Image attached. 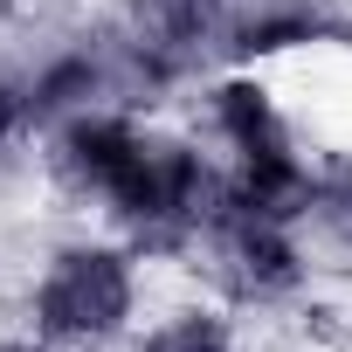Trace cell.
<instances>
[{
  "label": "cell",
  "instance_id": "obj_1",
  "mask_svg": "<svg viewBox=\"0 0 352 352\" xmlns=\"http://www.w3.org/2000/svg\"><path fill=\"white\" fill-rule=\"evenodd\" d=\"M145 304V256L124 235H76L56 242L21 297V324H35L63 352H104L138 331Z\"/></svg>",
  "mask_w": 352,
  "mask_h": 352
},
{
  "label": "cell",
  "instance_id": "obj_2",
  "mask_svg": "<svg viewBox=\"0 0 352 352\" xmlns=\"http://www.w3.org/2000/svg\"><path fill=\"white\" fill-rule=\"evenodd\" d=\"M194 270H208V290L228 297L235 311H283L318 276L311 235L297 221H270V214H221L201 235Z\"/></svg>",
  "mask_w": 352,
  "mask_h": 352
},
{
  "label": "cell",
  "instance_id": "obj_3",
  "mask_svg": "<svg viewBox=\"0 0 352 352\" xmlns=\"http://www.w3.org/2000/svg\"><path fill=\"white\" fill-rule=\"evenodd\" d=\"M145 145V118L124 104H90L63 124L42 131V166L56 194H69L76 208H111V194L124 187V173Z\"/></svg>",
  "mask_w": 352,
  "mask_h": 352
},
{
  "label": "cell",
  "instance_id": "obj_4",
  "mask_svg": "<svg viewBox=\"0 0 352 352\" xmlns=\"http://www.w3.org/2000/svg\"><path fill=\"white\" fill-rule=\"evenodd\" d=\"M201 131H208L221 166H256V159L304 152V131L283 111L270 69H242V63H228L221 76L201 83Z\"/></svg>",
  "mask_w": 352,
  "mask_h": 352
},
{
  "label": "cell",
  "instance_id": "obj_5",
  "mask_svg": "<svg viewBox=\"0 0 352 352\" xmlns=\"http://www.w3.org/2000/svg\"><path fill=\"white\" fill-rule=\"evenodd\" d=\"M124 352H242V324L228 297H173L152 318H138V331L124 338Z\"/></svg>",
  "mask_w": 352,
  "mask_h": 352
},
{
  "label": "cell",
  "instance_id": "obj_6",
  "mask_svg": "<svg viewBox=\"0 0 352 352\" xmlns=\"http://www.w3.org/2000/svg\"><path fill=\"white\" fill-rule=\"evenodd\" d=\"M14 138H28V104H21V76L0 63V152Z\"/></svg>",
  "mask_w": 352,
  "mask_h": 352
},
{
  "label": "cell",
  "instance_id": "obj_7",
  "mask_svg": "<svg viewBox=\"0 0 352 352\" xmlns=\"http://www.w3.org/2000/svg\"><path fill=\"white\" fill-rule=\"evenodd\" d=\"M0 352H63V345H49L35 324H21V331H0Z\"/></svg>",
  "mask_w": 352,
  "mask_h": 352
},
{
  "label": "cell",
  "instance_id": "obj_8",
  "mask_svg": "<svg viewBox=\"0 0 352 352\" xmlns=\"http://www.w3.org/2000/svg\"><path fill=\"white\" fill-rule=\"evenodd\" d=\"M214 8H228V0H214Z\"/></svg>",
  "mask_w": 352,
  "mask_h": 352
}]
</instances>
